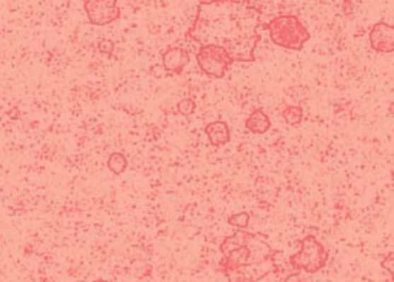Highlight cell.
Listing matches in <instances>:
<instances>
[{"instance_id": "obj_18", "label": "cell", "mask_w": 394, "mask_h": 282, "mask_svg": "<svg viewBox=\"0 0 394 282\" xmlns=\"http://www.w3.org/2000/svg\"><path fill=\"white\" fill-rule=\"evenodd\" d=\"M382 269L387 270V271H388V275H390V278L393 279V276H394V253H393V252H390V253L382 259Z\"/></svg>"}, {"instance_id": "obj_9", "label": "cell", "mask_w": 394, "mask_h": 282, "mask_svg": "<svg viewBox=\"0 0 394 282\" xmlns=\"http://www.w3.org/2000/svg\"><path fill=\"white\" fill-rule=\"evenodd\" d=\"M205 134L209 145H213L216 148L224 147V145L228 143L231 139L230 127L224 121H214L212 124H208L205 127Z\"/></svg>"}, {"instance_id": "obj_5", "label": "cell", "mask_w": 394, "mask_h": 282, "mask_svg": "<svg viewBox=\"0 0 394 282\" xmlns=\"http://www.w3.org/2000/svg\"><path fill=\"white\" fill-rule=\"evenodd\" d=\"M83 10L88 22L95 27H105V25L116 22L122 14L117 0H86L83 2Z\"/></svg>"}, {"instance_id": "obj_4", "label": "cell", "mask_w": 394, "mask_h": 282, "mask_svg": "<svg viewBox=\"0 0 394 282\" xmlns=\"http://www.w3.org/2000/svg\"><path fill=\"white\" fill-rule=\"evenodd\" d=\"M196 62L204 74L213 79H224L233 65L228 51L224 45L204 44L197 49Z\"/></svg>"}, {"instance_id": "obj_8", "label": "cell", "mask_w": 394, "mask_h": 282, "mask_svg": "<svg viewBox=\"0 0 394 282\" xmlns=\"http://www.w3.org/2000/svg\"><path fill=\"white\" fill-rule=\"evenodd\" d=\"M190 64V53L182 47H168L162 54V68L166 74L180 76Z\"/></svg>"}, {"instance_id": "obj_3", "label": "cell", "mask_w": 394, "mask_h": 282, "mask_svg": "<svg viewBox=\"0 0 394 282\" xmlns=\"http://www.w3.org/2000/svg\"><path fill=\"white\" fill-rule=\"evenodd\" d=\"M330 259V253L325 249L316 236L308 235L299 241V250L294 254L288 256V262H290V267L299 273L305 271L308 275H314V273L320 271L323 267L327 266V262Z\"/></svg>"}, {"instance_id": "obj_15", "label": "cell", "mask_w": 394, "mask_h": 282, "mask_svg": "<svg viewBox=\"0 0 394 282\" xmlns=\"http://www.w3.org/2000/svg\"><path fill=\"white\" fill-rule=\"evenodd\" d=\"M250 213L248 211H241V213H236V215H231L226 222L231 227H236L238 230H245L250 224Z\"/></svg>"}, {"instance_id": "obj_14", "label": "cell", "mask_w": 394, "mask_h": 282, "mask_svg": "<svg viewBox=\"0 0 394 282\" xmlns=\"http://www.w3.org/2000/svg\"><path fill=\"white\" fill-rule=\"evenodd\" d=\"M282 119L290 125L297 127L303 121V110L301 105H286L282 111Z\"/></svg>"}, {"instance_id": "obj_1", "label": "cell", "mask_w": 394, "mask_h": 282, "mask_svg": "<svg viewBox=\"0 0 394 282\" xmlns=\"http://www.w3.org/2000/svg\"><path fill=\"white\" fill-rule=\"evenodd\" d=\"M273 249L268 244L267 237L259 233H248L247 241L238 249L222 254V259L219 262V271H222L225 276L231 275V273L255 267V266H264V264L271 262V256H273Z\"/></svg>"}, {"instance_id": "obj_11", "label": "cell", "mask_w": 394, "mask_h": 282, "mask_svg": "<svg viewBox=\"0 0 394 282\" xmlns=\"http://www.w3.org/2000/svg\"><path fill=\"white\" fill-rule=\"evenodd\" d=\"M271 264H273V273L280 278V281L286 282L293 276H299V273H296L290 267V262H288V258L284 252L274 250L273 256H271Z\"/></svg>"}, {"instance_id": "obj_19", "label": "cell", "mask_w": 394, "mask_h": 282, "mask_svg": "<svg viewBox=\"0 0 394 282\" xmlns=\"http://www.w3.org/2000/svg\"><path fill=\"white\" fill-rule=\"evenodd\" d=\"M94 282H111V281H107V279H95Z\"/></svg>"}, {"instance_id": "obj_2", "label": "cell", "mask_w": 394, "mask_h": 282, "mask_svg": "<svg viewBox=\"0 0 394 282\" xmlns=\"http://www.w3.org/2000/svg\"><path fill=\"white\" fill-rule=\"evenodd\" d=\"M259 27L268 31L274 45L285 49L301 51L311 37L310 31L294 14H279L268 23H262Z\"/></svg>"}, {"instance_id": "obj_6", "label": "cell", "mask_w": 394, "mask_h": 282, "mask_svg": "<svg viewBox=\"0 0 394 282\" xmlns=\"http://www.w3.org/2000/svg\"><path fill=\"white\" fill-rule=\"evenodd\" d=\"M260 42V34L253 31L250 36H239L233 40H225L224 48L228 51L233 64L234 62H247L251 64L256 61L255 49Z\"/></svg>"}, {"instance_id": "obj_16", "label": "cell", "mask_w": 394, "mask_h": 282, "mask_svg": "<svg viewBox=\"0 0 394 282\" xmlns=\"http://www.w3.org/2000/svg\"><path fill=\"white\" fill-rule=\"evenodd\" d=\"M196 108H197V104L195 102V99L185 98V99H180L179 100V104L176 107V111H178V114H180L183 117H190V116L195 114Z\"/></svg>"}, {"instance_id": "obj_13", "label": "cell", "mask_w": 394, "mask_h": 282, "mask_svg": "<svg viewBox=\"0 0 394 282\" xmlns=\"http://www.w3.org/2000/svg\"><path fill=\"white\" fill-rule=\"evenodd\" d=\"M107 167H108V170H110L112 175L119 176V175L127 172L128 159H127V156L124 155V153H119V151L111 153V155L107 159Z\"/></svg>"}, {"instance_id": "obj_17", "label": "cell", "mask_w": 394, "mask_h": 282, "mask_svg": "<svg viewBox=\"0 0 394 282\" xmlns=\"http://www.w3.org/2000/svg\"><path fill=\"white\" fill-rule=\"evenodd\" d=\"M98 49H99L100 54L112 56V53H115V42L110 40V39H100L98 42Z\"/></svg>"}, {"instance_id": "obj_10", "label": "cell", "mask_w": 394, "mask_h": 282, "mask_svg": "<svg viewBox=\"0 0 394 282\" xmlns=\"http://www.w3.org/2000/svg\"><path fill=\"white\" fill-rule=\"evenodd\" d=\"M245 128L251 134H265L271 128V119L262 108L253 110L250 116L245 119Z\"/></svg>"}, {"instance_id": "obj_7", "label": "cell", "mask_w": 394, "mask_h": 282, "mask_svg": "<svg viewBox=\"0 0 394 282\" xmlns=\"http://www.w3.org/2000/svg\"><path fill=\"white\" fill-rule=\"evenodd\" d=\"M370 47L376 53L391 54L394 51V28L387 22L374 23L369 33Z\"/></svg>"}, {"instance_id": "obj_12", "label": "cell", "mask_w": 394, "mask_h": 282, "mask_svg": "<svg viewBox=\"0 0 394 282\" xmlns=\"http://www.w3.org/2000/svg\"><path fill=\"white\" fill-rule=\"evenodd\" d=\"M279 188L273 179L267 176H260L256 179V196L260 202L273 204L277 198Z\"/></svg>"}]
</instances>
